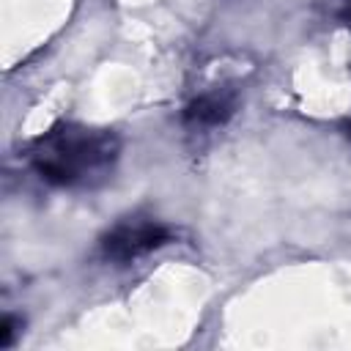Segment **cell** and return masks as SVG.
I'll return each mask as SVG.
<instances>
[{
	"label": "cell",
	"mask_w": 351,
	"mask_h": 351,
	"mask_svg": "<svg viewBox=\"0 0 351 351\" xmlns=\"http://www.w3.org/2000/svg\"><path fill=\"white\" fill-rule=\"evenodd\" d=\"M170 241H173V230L167 225H162L151 217H126L101 236L99 247L107 261L132 263Z\"/></svg>",
	"instance_id": "cell-2"
},
{
	"label": "cell",
	"mask_w": 351,
	"mask_h": 351,
	"mask_svg": "<svg viewBox=\"0 0 351 351\" xmlns=\"http://www.w3.org/2000/svg\"><path fill=\"white\" fill-rule=\"evenodd\" d=\"M236 104H239L236 90H230V88H211V90L195 96L184 107L181 118H184V123L189 129H217V126L230 121V115L236 112Z\"/></svg>",
	"instance_id": "cell-3"
},
{
	"label": "cell",
	"mask_w": 351,
	"mask_h": 351,
	"mask_svg": "<svg viewBox=\"0 0 351 351\" xmlns=\"http://www.w3.org/2000/svg\"><path fill=\"white\" fill-rule=\"evenodd\" d=\"M121 154V140L110 129L58 123L30 148V167L52 186L90 189L110 178Z\"/></svg>",
	"instance_id": "cell-1"
},
{
	"label": "cell",
	"mask_w": 351,
	"mask_h": 351,
	"mask_svg": "<svg viewBox=\"0 0 351 351\" xmlns=\"http://www.w3.org/2000/svg\"><path fill=\"white\" fill-rule=\"evenodd\" d=\"M337 19L351 30V0H340L337 3Z\"/></svg>",
	"instance_id": "cell-5"
},
{
	"label": "cell",
	"mask_w": 351,
	"mask_h": 351,
	"mask_svg": "<svg viewBox=\"0 0 351 351\" xmlns=\"http://www.w3.org/2000/svg\"><path fill=\"white\" fill-rule=\"evenodd\" d=\"M348 134H351V126H348Z\"/></svg>",
	"instance_id": "cell-6"
},
{
	"label": "cell",
	"mask_w": 351,
	"mask_h": 351,
	"mask_svg": "<svg viewBox=\"0 0 351 351\" xmlns=\"http://www.w3.org/2000/svg\"><path fill=\"white\" fill-rule=\"evenodd\" d=\"M16 318L14 315H5L3 324H0V348H8L14 343V335H16Z\"/></svg>",
	"instance_id": "cell-4"
}]
</instances>
